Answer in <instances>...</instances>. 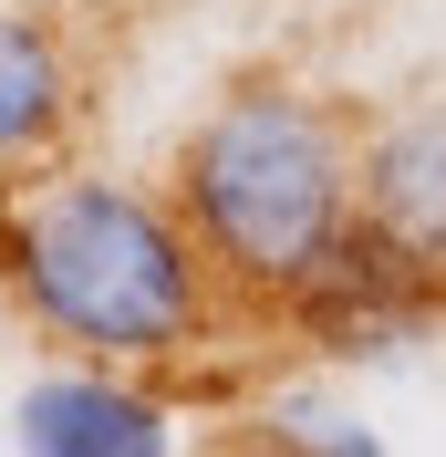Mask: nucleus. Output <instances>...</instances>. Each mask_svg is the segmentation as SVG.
Returning <instances> with one entry per match:
<instances>
[{
    "mask_svg": "<svg viewBox=\"0 0 446 457\" xmlns=\"http://www.w3.org/2000/svg\"><path fill=\"white\" fill-rule=\"evenodd\" d=\"M11 281L62 343L104 364H177L208 333V250L197 228L125 187V177H62L11 228Z\"/></svg>",
    "mask_w": 446,
    "mask_h": 457,
    "instance_id": "nucleus-2",
    "label": "nucleus"
},
{
    "mask_svg": "<svg viewBox=\"0 0 446 457\" xmlns=\"http://www.w3.org/2000/svg\"><path fill=\"white\" fill-rule=\"evenodd\" d=\"M363 228L394 239L416 270H446V104L394 114L363 145Z\"/></svg>",
    "mask_w": 446,
    "mask_h": 457,
    "instance_id": "nucleus-4",
    "label": "nucleus"
},
{
    "mask_svg": "<svg viewBox=\"0 0 446 457\" xmlns=\"http://www.w3.org/2000/svg\"><path fill=\"white\" fill-rule=\"evenodd\" d=\"M11 457H177V427L125 374H31L11 405Z\"/></svg>",
    "mask_w": 446,
    "mask_h": 457,
    "instance_id": "nucleus-3",
    "label": "nucleus"
},
{
    "mask_svg": "<svg viewBox=\"0 0 446 457\" xmlns=\"http://www.w3.org/2000/svg\"><path fill=\"white\" fill-rule=\"evenodd\" d=\"M177 208H187L208 270H228L239 291H270V302H301L363 228V167L333 104L291 84H250L187 136Z\"/></svg>",
    "mask_w": 446,
    "mask_h": 457,
    "instance_id": "nucleus-1",
    "label": "nucleus"
},
{
    "mask_svg": "<svg viewBox=\"0 0 446 457\" xmlns=\"http://www.w3.org/2000/svg\"><path fill=\"white\" fill-rule=\"evenodd\" d=\"M0 457H11V416H0Z\"/></svg>",
    "mask_w": 446,
    "mask_h": 457,
    "instance_id": "nucleus-6",
    "label": "nucleus"
},
{
    "mask_svg": "<svg viewBox=\"0 0 446 457\" xmlns=\"http://www.w3.org/2000/svg\"><path fill=\"white\" fill-rule=\"evenodd\" d=\"M73 125V53L21 0H0V167H21Z\"/></svg>",
    "mask_w": 446,
    "mask_h": 457,
    "instance_id": "nucleus-5",
    "label": "nucleus"
}]
</instances>
